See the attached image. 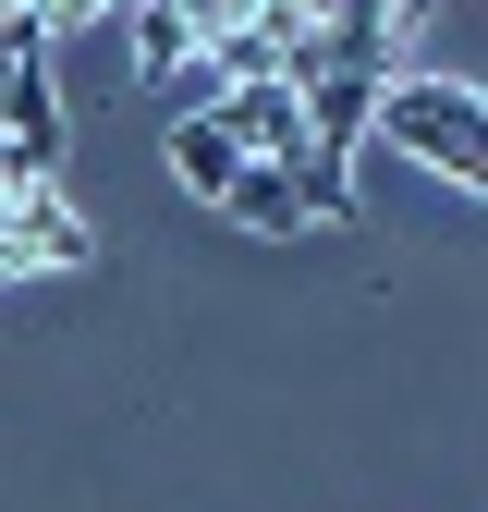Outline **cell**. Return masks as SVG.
Masks as SVG:
<instances>
[{"label":"cell","instance_id":"cell-1","mask_svg":"<svg viewBox=\"0 0 488 512\" xmlns=\"http://www.w3.org/2000/svg\"><path fill=\"white\" fill-rule=\"evenodd\" d=\"M366 135H391L403 159H427L452 196H488V98L476 86H452V74H391L379 110H366Z\"/></svg>","mask_w":488,"mask_h":512},{"label":"cell","instance_id":"cell-2","mask_svg":"<svg viewBox=\"0 0 488 512\" xmlns=\"http://www.w3.org/2000/svg\"><path fill=\"white\" fill-rule=\"evenodd\" d=\"M208 122H220L244 159H269V171H281V159H305V110H293V86H281V74L220 86V98H208Z\"/></svg>","mask_w":488,"mask_h":512},{"label":"cell","instance_id":"cell-3","mask_svg":"<svg viewBox=\"0 0 488 512\" xmlns=\"http://www.w3.org/2000/svg\"><path fill=\"white\" fill-rule=\"evenodd\" d=\"M318 74H354V86H391L403 74V37L366 13V0H342V13L318 25Z\"/></svg>","mask_w":488,"mask_h":512},{"label":"cell","instance_id":"cell-4","mask_svg":"<svg viewBox=\"0 0 488 512\" xmlns=\"http://www.w3.org/2000/svg\"><path fill=\"white\" fill-rule=\"evenodd\" d=\"M171 183H183V196H208V208H220L232 183H244V147L220 135L208 110H196V122H171Z\"/></svg>","mask_w":488,"mask_h":512},{"label":"cell","instance_id":"cell-5","mask_svg":"<svg viewBox=\"0 0 488 512\" xmlns=\"http://www.w3.org/2000/svg\"><path fill=\"white\" fill-rule=\"evenodd\" d=\"M122 13H135V74H147V86H171L183 61H196V25H183L171 0H122Z\"/></svg>","mask_w":488,"mask_h":512},{"label":"cell","instance_id":"cell-6","mask_svg":"<svg viewBox=\"0 0 488 512\" xmlns=\"http://www.w3.org/2000/svg\"><path fill=\"white\" fill-rule=\"evenodd\" d=\"M244 232H305V208H293V183L269 171V159H244V183H232V196H220Z\"/></svg>","mask_w":488,"mask_h":512},{"label":"cell","instance_id":"cell-7","mask_svg":"<svg viewBox=\"0 0 488 512\" xmlns=\"http://www.w3.org/2000/svg\"><path fill=\"white\" fill-rule=\"evenodd\" d=\"M37 256H25V220H13V196H0V281H25Z\"/></svg>","mask_w":488,"mask_h":512},{"label":"cell","instance_id":"cell-8","mask_svg":"<svg viewBox=\"0 0 488 512\" xmlns=\"http://www.w3.org/2000/svg\"><path fill=\"white\" fill-rule=\"evenodd\" d=\"M366 13H379L391 37H415V25H427V0H366Z\"/></svg>","mask_w":488,"mask_h":512},{"label":"cell","instance_id":"cell-9","mask_svg":"<svg viewBox=\"0 0 488 512\" xmlns=\"http://www.w3.org/2000/svg\"><path fill=\"white\" fill-rule=\"evenodd\" d=\"M13 13H37V0H0V25H13Z\"/></svg>","mask_w":488,"mask_h":512}]
</instances>
